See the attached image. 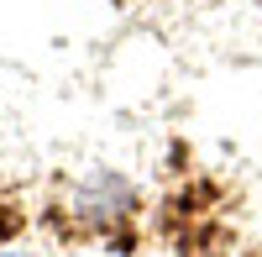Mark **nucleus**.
I'll list each match as a JSON object with an SVG mask.
<instances>
[{
    "mask_svg": "<svg viewBox=\"0 0 262 257\" xmlns=\"http://www.w3.org/2000/svg\"><path fill=\"white\" fill-rule=\"evenodd\" d=\"M0 257H27V252H0Z\"/></svg>",
    "mask_w": 262,
    "mask_h": 257,
    "instance_id": "1",
    "label": "nucleus"
}]
</instances>
